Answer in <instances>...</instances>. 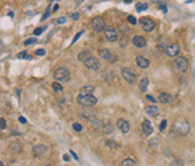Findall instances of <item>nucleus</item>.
Wrapping results in <instances>:
<instances>
[{"label":"nucleus","instance_id":"obj_1","mask_svg":"<svg viewBox=\"0 0 195 166\" xmlns=\"http://www.w3.org/2000/svg\"><path fill=\"white\" fill-rule=\"evenodd\" d=\"M53 77H54V79L59 83H66L68 80L70 79V71L68 70L67 68H64V67H60V68H58L54 71V75H53Z\"/></svg>","mask_w":195,"mask_h":166},{"label":"nucleus","instance_id":"obj_2","mask_svg":"<svg viewBox=\"0 0 195 166\" xmlns=\"http://www.w3.org/2000/svg\"><path fill=\"white\" fill-rule=\"evenodd\" d=\"M77 101H78V103L80 105H83V106H94L97 104V98L94 96V95H80L79 94V96L77 97Z\"/></svg>","mask_w":195,"mask_h":166},{"label":"nucleus","instance_id":"obj_3","mask_svg":"<svg viewBox=\"0 0 195 166\" xmlns=\"http://www.w3.org/2000/svg\"><path fill=\"white\" fill-rule=\"evenodd\" d=\"M191 130V127L188 124V122L186 121H183V122H176L173 126V131L176 132L177 135H180V136H185L187 135Z\"/></svg>","mask_w":195,"mask_h":166},{"label":"nucleus","instance_id":"obj_4","mask_svg":"<svg viewBox=\"0 0 195 166\" xmlns=\"http://www.w3.org/2000/svg\"><path fill=\"white\" fill-rule=\"evenodd\" d=\"M175 67L176 69L180 71V72H186L187 71V68H188V62H187V59L184 57H178L176 60H175Z\"/></svg>","mask_w":195,"mask_h":166},{"label":"nucleus","instance_id":"obj_5","mask_svg":"<svg viewBox=\"0 0 195 166\" xmlns=\"http://www.w3.org/2000/svg\"><path fill=\"white\" fill-rule=\"evenodd\" d=\"M121 74H122L123 78L126 80L129 84H134L135 83V79H137L135 78V74H134L131 69L124 67V68L121 69Z\"/></svg>","mask_w":195,"mask_h":166},{"label":"nucleus","instance_id":"obj_6","mask_svg":"<svg viewBox=\"0 0 195 166\" xmlns=\"http://www.w3.org/2000/svg\"><path fill=\"white\" fill-rule=\"evenodd\" d=\"M93 27L96 32L102 33V32H105L106 31V25L105 22L100 17H95L93 19Z\"/></svg>","mask_w":195,"mask_h":166},{"label":"nucleus","instance_id":"obj_7","mask_svg":"<svg viewBox=\"0 0 195 166\" xmlns=\"http://www.w3.org/2000/svg\"><path fill=\"white\" fill-rule=\"evenodd\" d=\"M140 23H141L142 29H145V32H151L152 29H155V26H156L155 20L151 19V18H142V19L140 20Z\"/></svg>","mask_w":195,"mask_h":166},{"label":"nucleus","instance_id":"obj_8","mask_svg":"<svg viewBox=\"0 0 195 166\" xmlns=\"http://www.w3.org/2000/svg\"><path fill=\"white\" fill-rule=\"evenodd\" d=\"M85 64L87 68L91 69V70H98L100 68V62L94 57H90L89 59H87L85 61Z\"/></svg>","mask_w":195,"mask_h":166},{"label":"nucleus","instance_id":"obj_9","mask_svg":"<svg viewBox=\"0 0 195 166\" xmlns=\"http://www.w3.org/2000/svg\"><path fill=\"white\" fill-rule=\"evenodd\" d=\"M105 37L107 41H110V42H114V41L117 40V32L115 31L114 27H107L105 31Z\"/></svg>","mask_w":195,"mask_h":166},{"label":"nucleus","instance_id":"obj_10","mask_svg":"<svg viewBox=\"0 0 195 166\" xmlns=\"http://www.w3.org/2000/svg\"><path fill=\"white\" fill-rule=\"evenodd\" d=\"M179 45L178 44H172V45H169L167 46V49H166V54H167L168 57H170V58H174V57H176L177 54L179 53Z\"/></svg>","mask_w":195,"mask_h":166},{"label":"nucleus","instance_id":"obj_11","mask_svg":"<svg viewBox=\"0 0 195 166\" xmlns=\"http://www.w3.org/2000/svg\"><path fill=\"white\" fill-rule=\"evenodd\" d=\"M117 128L123 132V133H128L130 131V123L125 119H118L117 120Z\"/></svg>","mask_w":195,"mask_h":166},{"label":"nucleus","instance_id":"obj_12","mask_svg":"<svg viewBox=\"0 0 195 166\" xmlns=\"http://www.w3.org/2000/svg\"><path fill=\"white\" fill-rule=\"evenodd\" d=\"M132 43H133L137 48H145V46L147 45V41H145V39L143 36H140V35L134 36L133 39H132Z\"/></svg>","mask_w":195,"mask_h":166},{"label":"nucleus","instance_id":"obj_13","mask_svg":"<svg viewBox=\"0 0 195 166\" xmlns=\"http://www.w3.org/2000/svg\"><path fill=\"white\" fill-rule=\"evenodd\" d=\"M34 154H35V156H37V157H41V156H43V155H45L47 151H49V149H47V147L46 146H44V145H39V146H35L33 149Z\"/></svg>","mask_w":195,"mask_h":166},{"label":"nucleus","instance_id":"obj_14","mask_svg":"<svg viewBox=\"0 0 195 166\" xmlns=\"http://www.w3.org/2000/svg\"><path fill=\"white\" fill-rule=\"evenodd\" d=\"M141 128H142V131H143L145 136H150L151 133H152V131H153V128H152V126H151L150 122L148 120H145L142 122Z\"/></svg>","mask_w":195,"mask_h":166},{"label":"nucleus","instance_id":"obj_15","mask_svg":"<svg viewBox=\"0 0 195 166\" xmlns=\"http://www.w3.org/2000/svg\"><path fill=\"white\" fill-rule=\"evenodd\" d=\"M135 63L138 64V67H140V68H142V69H147L149 67V64H150L149 60L145 59V57H137Z\"/></svg>","mask_w":195,"mask_h":166},{"label":"nucleus","instance_id":"obj_16","mask_svg":"<svg viewBox=\"0 0 195 166\" xmlns=\"http://www.w3.org/2000/svg\"><path fill=\"white\" fill-rule=\"evenodd\" d=\"M173 96L172 95H169L167 93H161L160 95H159V101L164 104H169L173 102Z\"/></svg>","mask_w":195,"mask_h":166},{"label":"nucleus","instance_id":"obj_17","mask_svg":"<svg viewBox=\"0 0 195 166\" xmlns=\"http://www.w3.org/2000/svg\"><path fill=\"white\" fill-rule=\"evenodd\" d=\"M145 112H147V114L149 115H157L159 114L160 110L158 109V106H156V105H150V106L145 107Z\"/></svg>","mask_w":195,"mask_h":166},{"label":"nucleus","instance_id":"obj_18","mask_svg":"<svg viewBox=\"0 0 195 166\" xmlns=\"http://www.w3.org/2000/svg\"><path fill=\"white\" fill-rule=\"evenodd\" d=\"M148 86H149V79L147 78V77H143L141 81H140V85H139V88L141 92H145L147 89H148Z\"/></svg>","mask_w":195,"mask_h":166},{"label":"nucleus","instance_id":"obj_19","mask_svg":"<svg viewBox=\"0 0 195 166\" xmlns=\"http://www.w3.org/2000/svg\"><path fill=\"white\" fill-rule=\"evenodd\" d=\"M94 86L88 85V86H85L80 89V95H91V93L94 92Z\"/></svg>","mask_w":195,"mask_h":166},{"label":"nucleus","instance_id":"obj_20","mask_svg":"<svg viewBox=\"0 0 195 166\" xmlns=\"http://www.w3.org/2000/svg\"><path fill=\"white\" fill-rule=\"evenodd\" d=\"M99 56L103 58V59H106V60H111L112 59V53L110 52V50H107V49H100Z\"/></svg>","mask_w":195,"mask_h":166},{"label":"nucleus","instance_id":"obj_21","mask_svg":"<svg viewBox=\"0 0 195 166\" xmlns=\"http://www.w3.org/2000/svg\"><path fill=\"white\" fill-rule=\"evenodd\" d=\"M90 57H91V56H90V52H88V51H83L78 54L79 61H84V62L87 59H89Z\"/></svg>","mask_w":195,"mask_h":166},{"label":"nucleus","instance_id":"obj_22","mask_svg":"<svg viewBox=\"0 0 195 166\" xmlns=\"http://www.w3.org/2000/svg\"><path fill=\"white\" fill-rule=\"evenodd\" d=\"M121 166H137V163L131 158H126V159H124L122 162Z\"/></svg>","mask_w":195,"mask_h":166},{"label":"nucleus","instance_id":"obj_23","mask_svg":"<svg viewBox=\"0 0 195 166\" xmlns=\"http://www.w3.org/2000/svg\"><path fill=\"white\" fill-rule=\"evenodd\" d=\"M17 58H18V59H26V60H32V59H33V57L27 54V52L26 51H23V52H20V53H18Z\"/></svg>","mask_w":195,"mask_h":166},{"label":"nucleus","instance_id":"obj_24","mask_svg":"<svg viewBox=\"0 0 195 166\" xmlns=\"http://www.w3.org/2000/svg\"><path fill=\"white\" fill-rule=\"evenodd\" d=\"M148 8V4H145V2H139V4H137V10L138 12H143Z\"/></svg>","mask_w":195,"mask_h":166},{"label":"nucleus","instance_id":"obj_25","mask_svg":"<svg viewBox=\"0 0 195 166\" xmlns=\"http://www.w3.org/2000/svg\"><path fill=\"white\" fill-rule=\"evenodd\" d=\"M170 166H184V160L180 159V158H175L172 162Z\"/></svg>","mask_w":195,"mask_h":166},{"label":"nucleus","instance_id":"obj_26","mask_svg":"<svg viewBox=\"0 0 195 166\" xmlns=\"http://www.w3.org/2000/svg\"><path fill=\"white\" fill-rule=\"evenodd\" d=\"M52 87H53V89H54L56 92H58V93L62 92V89H63V88H62V86L60 85V84H59V83H58V81L53 83V84H52Z\"/></svg>","mask_w":195,"mask_h":166},{"label":"nucleus","instance_id":"obj_27","mask_svg":"<svg viewBox=\"0 0 195 166\" xmlns=\"http://www.w3.org/2000/svg\"><path fill=\"white\" fill-rule=\"evenodd\" d=\"M72 128H73V130L74 131H77V132H80L81 130H83V127H81V124H79V123H73V126H72Z\"/></svg>","mask_w":195,"mask_h":166},{"label":"nucleus","instance_id":"obj_28","mask_svg":"<svg viewBox=\"0 0 195 166\" xmlns=\"http://www.w3.org/2000/svg\"><path fill=\"white\" fill-rule=\"evenodd\" d=\"M84 32H85V31H80V32H79L78 34H77V35H76V36H74V37H73V41H72V42H71V44H74V43H76V42H77V41L79 40V37H80L81 35L84 34Z\"/></svg>","mask_w":195,"mask_h":166},{"label":"nucleus","instance_id":"obj_29","mask_svg":"<svg viewBox=\"0 0 195 166\" xmlns=\"http://www.w3.org/2000/svg\"><path fill=\"white\" fill-rule=\"evenodd\" d=\"M128 20L130 22V23L132 24V25H137V18L134 17V16H128Z\"/></svg>","mask_w":195,"mask_h":166},{"label":"nucleus","instance_id":"obj_30","mask_svg":"<svg viewBox=\"0 0 195 166\" xmlns=\"http://www.w3.org/2000/svg\"><path fill=\"white\" fill-rule=\"evenodd\" d=\"M166 127H167V120H162L161 121V124H160V127H159L160 131H164V130L166 129Z\"/></svg>","mask_w":195,"mask_h":166},{"label":"nucleus","instance_id":"obj_31","mask_svg":"<svg viewBox=\"0 0 195 166\" xmlns=\"http://www.w3.org/2000/svg\"><path fill=\"white\" fill-rule=\"evenodd\" d=\"M35 41H36L35 39H27V40L24 42V44H25L26 46L31 45V44H34V43H35Z\"/></svg>","mask_w":195,"mask_h":166},{"label":"nucleus","instance_id":"obj_32","mask_svg":"<svg viewBox=\"0 0 195 166\" xmlns=\"http://www.w3.org/2000/svg\"><path fill=\"white\" fill-rule=\"evenodd\" d=\"M49 15H50V6H49V7H47V8H46V12H45L44 16L42 17V20H45L46 18L49 17Z\"/></svg>","mask_w":195,"mask_h":166},{"label":"nucleus","instance_id":"obj_33","mask_svg":"<svg viewBox=\"0 0 195 166\" xmlns=\"http://www.w3.org/2000/svg\"><path fill=\"white\" fill-rule=\"evenodd\" d=\"M43 29H41V27H37V29H34V35H39V34H42V32H43Z\"/></svg>","mask_w":195,"mask_h":166},{"label":"nucleus","instance_id":"obj_34","mask_svg":"<svg viewBox=\"0 0 195 166\" xmlns=\"http://www.w3.org/2000/svg\"><path fill=\"white\" fill-rule=\"evenodd\" d=\"M104 130H106L105 132H111L114 130V127L112 126V124H108L107 127H104Z\"/></svg>","mask_w":195,"mask_h":166},{"label":"nucleus","instance_id":"obj_35","mask_svg":"<svg viewBox=\"0 0 195 166\" xmlns=\"http://www.w3.org/2000/svg\"><path fill=\"white\" fill-rule=\"evenodd\" d=\"M126 43H128V37L126 36H122V39H121V45L122 46L126 45Z\"/></svg>","mask_w":195,"mask_h":166},{"label":"nucleus","instance_id":"obj_36","mask_svg":"<svg viewBox=\"0 0 195 166\" xmlns=\"http://www.w3.org/2000/svg\"><path fill=\"white\" fill-rule=\"evenodd\" d=\"M36 54L39 56V57H42V56L45 54V50L44 49H39V50H36Z\"/></svg>","mask_w":195,"mask_h":166},{"label":"nucleus","instance_id":"obj_37","mask_svg":"<svg viewBox=\"0 0 195 166\" xmlns=\"http://www.w3.org/2000/svg\"><path fill=\"white\" fill-rule=\"evenodd\" d=\"M0 122H1V127H0V129H1V130H5L6 127H7L6 120H5V119H1V120H0Z\"/></svg>","mask_w":195,"mask_h":166},{"label":"nucleus","instance_id":"obj_38","mask_svg":"<svg viewBox=\"0 0 195 166\" xmlns=\"http://www.w3.org/2000/svg\"><path fill=\"white\" fill-rule=\"evenodd\" d=\"M145 97H147V99H148V101H150V102H152V103H156V102H157V99L153 97L152 95H147Z\"/></svg>","mask_w":195,"mask_h":166},{"label":"nucleus","instance_id":"obj_39","mask_svg":"<svg viewBox=\"0 0 195 166\" xmlns=\"http://www.w3.org/2000/svg\"><path fill=\"white\" fill-rule=\"evenodd\" d=\"M70 154L72 155V156H73V158H74V159H76V160H78V159H79V158H78V156H77V154H76V153H74L73 150H70Z\"/></svg>","mask_w":195,"mask_h":166},{"label":"nucleus","instance_id":"obj_40","mask_svg":"<svg viewBox=\"0 0 195 166\" xmlns=\"http://www.w3.org/2000/svg\"><path fill=\"white\" fill-rule=\"evenodd\" d=\"M58 23H59V24L66 23V18H64V17H60L59 19H58Z\"/></svg>","mask_w":195,"mask_h":166},{"label":"nucleus","instance_id":"obj_41","mask_svg":"<svg viewBox=\"0 0 195 166\" xmlns=\"http://www.w3.org/2000/svg\"><path fill=\"white\" fill-rule=\"evenodd\" d=\"M79 18V14L78 12H73L72 14V19H74V20H76V19H78Z\"/></svg>","mask_w":195,"mask_h":166},{"label":"nucleus","instance_id":"obj_42","mask_svg":"<svg viewBox=\"0 0 195 166\" xmlns=\"http://www.w3.org/2000/svg\"><path fill=\"white\" fill-rule=\"evenodd\" d=\"M160 8H161L162 12H165V14H167V7L165 6V5H160Z\"/></svg>","mask_w":195,"mask_h":166},{"label":"nucleus","instance_id":"obj_43","mask_svg":"<svg viewBox=\"0 0 195 166\" xmlns=\"http://www.w3.org/2000/svg\"><path fill=\"white\" fill-rule=\"evenodd\" d=\"M18 120L20 121L22 123H24V124H25V123L27 122V121H26V119H25V118H23V116H19V119H18Z\"/></svg>","mask_w":195,"mask_h":166},{"label":"nucleus","instance_id":"obj_44","mask_svg":"<svg viewBox=\"0 0 195 166\" xmlns=\"http://www.w3.org/2000/svg\"><path fill=\"white\" fill-rule=\"evenodd\" d=\"M63 159L66 160V162H69V160H70V157H69L68 155H63Z\"/></svg>","mask_w":195,"mask_h":166},{"label":"nucleus","instance_id":"obj_45","mask_svg":"<svg viewBox=\"0 0 195 166\" xmlns=\"http://www.w3.org/2000/svg\"><path fill=\"white\" fill-rule=\"evenodd\" d=\"M108 146H111V147H114V146H115V143H114V141L112 143V140H111V141L108 143Z\"/></svg>","mask_w":195,"mask_h":166},{"label":"nucleus","instance_id":"obj_46","mask_svg":"<svg viewBox=\"0 0 195 166\" xmlns=\"http://www.w3.org/2000/svg\"><path fill=\"white\" fill-rule=\"evenodd\" d=\"M58 9H59V5H56V6H54V8H53V12H56Z\"/></svg>","mask_w":195,"mask_h":166}]
</instances>
